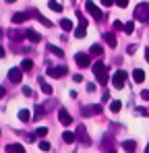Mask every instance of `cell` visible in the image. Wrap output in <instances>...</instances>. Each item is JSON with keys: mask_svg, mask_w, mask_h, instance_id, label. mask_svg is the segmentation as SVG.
Masks as SVG:
<instances>
[{"mask_svg": "<svg viewBox=\"0 0 149 153\" xmlns=\"http://www.w3.org/2000/svg\"><path fill=\"white\" fill-rule=\"evenodd\" d=\"M33 15H35V19H37L39 23H44V25H46V27H52V21H50V19H46L44 15H39L37 10H33Z\"/></svg>", "mask_w": 149, "mask_h": 153, "instance_id": "obj_24", "label": "cell"}, {"mask_svg": "<svg viewBox=\"0 0 149 153\" xmlns=\"http://www.w3.org/2000/svg\"><path fill=\"white\" fill-rule=\"evenodd\" d=\"M128 2H130V0H116V6H120V8H126V6H128Z\"/></svg>", "mask_w": 149, "mask_h": 153, "instance_id": "obj_34", "label": "cell"}, {"mask_svg": "<svg viewBox=\"0 0 149 153\" xmlns=\"http://www.w3.org/2000/svg\"><path fill=\"white\" fill-rule=\"evenodd\" d=\"M4 56H6V52H4V48H2V46H0V58H4Z\"/></svg>", "mask_w": 149, "mask_h": 153, "instance_id": "obj_46", "label": "cell"}, {"mask_svg": "<svg viewBox=\"0 0 149 153\" xmlns=\"http://www.w3.org/2000/svg\"><path fill=\"white\" fill-rule=\"evenodd\" d=\"M122 31L126 33V35H130V33H135V23H133V21H128V23L124 25V29H122Z\"/></svg>", "mask_w": 149, "mask_h": 153, "instance_id": "obj_30", "label": "cell"}, {"mask_svg": "<svg viewBox=\"0 0 149 153\" xmlns=\"http://www.w3.org/2000/svg\"><path fill=\"white\" fill-rule=\"evenodd\" d=\"M104 151H106V153H116L114 145H112V139H110V143H108V134L104 137Z\"/></svg>", "mask_w": 149, "mask_h": 153, "instance_id": "obj_20", "label": "cell"}, {"mask_svg": "<svg viewBox=\"0 0 149 153\" xmlns=\"http://www.w3.org/2000/svg\"><path fill=\"white\" fill-rule=\"evenodd\" d=\"M74 35H77L79 39L87 35V21H85L83 17H79V27H77V31H74Z\"/></svg>", "mask_w": 149, "mask_h": 153, "instance_id": "obj_10", "label": "cell"}, {"mask_svg": "<svg viewBox=\"0 0 149 153\" xmlns=\"http://www.w3.org/2000/svg\"><path fill=\"white\" fill-rule=\"evenodd\" d=\"M6 2H8V4H13V2H17V0H6Z\"/></svg>", "mask_w": 149, "mask_h": 153, "instance_id": "obj_50", "label": "cell"}, {"mask_svg": "<svg viewBox=\"0 0 149 153\" xmlns=\"http://www.w3.org/2000/svg\"><path fill=\"white\" fill-rule=\"evenodd\" d=\"M6 153H25V147L21 143H8L6 145Z\"/></svg>", "mask_w": 149, "mask_h": 153, "instance_id": "obj_12", "label": "cell"}, {"mask_svg": "<svg viewBox=\"0 0 149 153\" xmlns=\"http://www.w3.org/2000/svg\"><path fill=\"white\" fill-rule=\"evenodd\" d=\"M27 39H29L31 44H39V42H42V35H39L37 31H33V29H27Z\"/></svg>", "mask_w": 149, "mask_h": 153, "instance_id": "obj_13", "label": "cell"}, {"mask_svg": "<svg viewBox=\"0 0 149 153\" xmlns=\"http://www.w3.org/2000/svg\"><path fill=\"white\" fill-rule=\"evenodd\" d=\"M2 35H4V31H2V27H0V37H2Z\"/></svg>", "mask_w": 149, "mask_h": 153, "instance_id": "obj_49", "label": "cell"}, {"mask_svg": "<svg viewBox=\"0 0 149 153\" xmlns=\"http://www.w3.org/2000/svg\"><path fill=\"white\" fill-rule=\"evenodd\" d=\"M104 42H106L110 48H116V37H114V33H108V31H106V33H104Z\"/></svg>", "mask_w": 149, "mask_h": 153, "instance_id": "obj_17", "label": "cell"}, {"mask_svg": "<svg viewBox=\"0 0 149 153\" xmlns=\"http://www.w3.org/2000/svg\"><path fill=\"white\" fill-rule=\"evenodd\" d=\"M114 29H124V25L120 23V21H114Z\"/></svg>", "mask_w": 149, "mask_h": 153, "instance_id": "obj_40", "label": "cell"}, {"mask_svg": "<svg viewBox=\"0 0 149 153\" xmlns=\"http://www.w3.org/2000/svg\"><path fill=\"white\" fill-rule=\"evenodd\" d=\"M21 68H23V73H29V71L33 68V62H31L29 58H25L23 62H21Z\"/></svg>", "mask_w": 149, "mask_h": 153, "instance_id": "obj_26", "label": "cell"}, {"mask_svg": "<svg viewBox=\"0 0 149 153\" xmlns=\"http://www.w3.org/2000/svg\"><path fill=\"white\" fill-rule=\"evenodd\" d=\"M93 75L98 76L99 85H108V68L104 62H93Z\"/></svg>", "mask_w": 149, "mask_h": 153, "instance_id": "obj_2", "label": "cell"}, {"mask_svg": "<svg viewBox=\"0 0 149 153\" xmlns=\"http://www.w3.org/2000/svg\"><path fill=\"white\" fill-rule=\"evenodd\" d=\"M37 147H39L42 151H50V149H52V145H50L48 141H39V145H37Z\"/></svg>", "mask_w": 149, "mask_h": 153, "instance_id": "obj_32", "label": "cell"}, {"mask_svg": "<svg viewBox=\"0 0 149 153\" xmlns=\"http://www.w3.org/2000/svg\"><path fill=\"white\" fill-rule=\"evenodd\" d=\"M81 114H83V116H93L95 110H93V105H83V108H81Z\"/></svg>", "mask_w": 149, "mask_h": 153, "instance_id": "obj_27", "label": "cell"}, {"mask_svg": "<svg viewBox=\"0 0 149 153\" xmlns=\"http://www.w3.org/2000/svg\"><path fill=\"white\" fill-rule=\"evenodd\" d=\"M101 102H110V93H108V91L104 93V97H101Z\"/></svg>", "mask_w": 149, "mask_h": 153, "instance_id": "obj_44", "label": "cell"}, {"mask_svg": "<svg viewBox=\"0 0 149 153\" xmlns=\"http://www.w3.org/2000/svg\"><path fill=\"white\" fill-rule=\"evenodd\" d=\"M101 4L104 6H112V4H116V0H101Z\"/></svg>", "mask_w": 149, "mask_h": 153, "instance_id": "obj_39", "label": "cell"}, {"mask_svg": "<svg viewBox=\"0 0 149 153\" xmlns=\"http://www.w3.org/2000/svg\"><path fill=\"white\" fill-rule=\"evenodd\" d=\"M145 60L149 62V48H145Z\"/></svg>", "mask_w": 149, "mask_h": 153, "instance_id": "obj_47", "label": "cell"}, {"mask_svg": "<svg viewBox=\"0 0 149 153\" xmlns=\"http://www.w3.org/2000/svg\"><path fill=\"white\" fill-rule=\"evenodd\" d=\"M122 149L126 153H135V151H137V143L130 141V139H128V141H122Z\"/></svg>", "mask_w": 149, "mask_h": 153, "instance_id": "obj_14", "label": "cell"}, {"mask_svg": "<svg viewBox=\"0 0 149 153\" xmlns=\"http://www.w3.org/2000/svg\"><path fill=\"white\" fill-rule=\"evenodd\" d=\"M110 110H112L114 114H118V112L122 110V102H120V100H112V102H110Z\"/></svg>", "mask_w": 149, "mask_h": 153, "instance_id": "obj_21", "label": "cell"}, {"mask_svg": "<svg viewBox=\"0 0 149 153\" xmlns=\"http://www.w3.org/2000/svg\"><path fill=\"white\" fill-rule=\"evenodd\" d=\"M133 79H135V83H143V81H145V73H143L141 68H135V71H133Z\"/></svg>", "mask_w": 149, "mask_h": 153, "instance_id": "obj_18", "label": "cell"}, {"mask_svg": "<svg viewBox=\"0 0 149 153\" xmlns=\"http://www.w3.org/2000/svg\"><path fill=\"white\" fill-rule=\"evenodd\" d=\"M48 48H50V52H52V54H56V56H60V58L64 56V52H62V48H56V46H48Z\"/></svg>", "mask_w": 149, "mask_h": 153, "instance_id": "obj_31", "label": "cell"}, {"mask_svg": "<svg viewBox=\"0 0 149 153\" xmlns=\"http://www.w3.org/2000/svg\"><path fill=\"white\" fill-rule=\"evenodd\" d=\"M23 95H27V97H31V95H33V93H31V89H29L27 85L23 87Z\"/></svg>", "mask_w": 149, "mask_h": 153, "instance_id": "obj_37", "label": "cell"}, {"mask_svg": "<svg viewBox=\"0 0 149 153\" xmlns=\"http://www.w3.org/2000/svg\"><path fill=\"white\" fill-rule=\"evenodd\" d=\"M35 134H37V137H46V134H48V128H46V126L35 128Z\"/></svg>", "mask_w": 149, "mask_h": 153, "instance_id": "obj_33", "label": "cell"}, {"mask_svg": "<svg viewBox=\"0 0 149 153\" xmlns=\"http://www.w3.org/2000/svg\"><path fill=\"white\" fill-rule=\"evenodd\" d=\"M19 120L21 122H29L31 120V112L29 110H19Z\"/></svg>", "mask_w": 149, "mask_h": 153, "instance_id": "obj_23", "label": "cell"}, {"mask_svg": "<svg viewBox=\"0 0 149 153\" xmlns=\"http://www.w3.org/2000/svg\"><path fill=\"white\" fill-rule=\"evenodd\" d=\"M85 10H87V13H89L95 21H99V19H101V10H99L98 6L93 4V0H87V2H85Z\"/></svg>", "mask_w": 149, "mask_h": 153, "instance_id": "obj_6", "label": "cell"}, {"mask_svg": "<svg viewBox=\"0 0 149 153\" xmlns=\"http://www.w3.org/2000/svg\"><path fill=\"white\" fill-rule=\"evenodd\" d=\"M66 73H69L66 66H50L48 68V76H52V79H60V76H64Z\"/></svg>", "mask_w": 149, "mask_h": 153, "instance_id": "obj_8", "label": "cell"}, {"mask_svg": "<svg viewBox=\"0 0 149 153\" xmlns=\"http://www.w3.org/2000/svg\"><path fill=\"white\" fill-rule=\"evenodd\" d=\"M145 153H149V143H147V147H145Z\"/></svg>", "mask_w": 149, "mask_h": 153, "instance_id": "obj_48", "label": "cell"}, {"mask_svg": "<svg viewBox=\"0 0 149 153\" xmlns=\"http://www.w3.org/2000/svg\"><path fill=\"white\" fill-rule=\"evenodd\" d=\"M44 114H46V108H42V105H35V114H33V118H35V120H39Z\"/></svg>", "mask_w": 149, "mask_h": 153, "instance_id": "obj_29", "label": "cell"}, {"mask_svg": "<svg viewBox=\"0 0 149 153\" xmlns=\"http://www.w3.org/2000/svg\"><path fill=\"white\" fill-rule=\"evenodd\" d=\"M8 37L13 39V42H21L27 37V31H21V29H13V31H8Z\"/></svg>", "mask_w": 149, "mask_h": 153, "instance_id": "obj_11", "label": "cell"}, {"mask_svg": "<svg viewBox=\"0 0 149 153\" xmlns=\"http://www.w3.org/2000/svg\"><path fill=\"white\" fill-rule=\"evenodd\" d=\"M74 62H77L81 68H87V66H91V54L77 52V54H74Z\"/></svg>", "mask_w": 149, "mask_h": 153, "instance_id": "obj_4", "label": "cell"}, {"mask_svg": "<svg viewBox=\"0 0 149 153\" xmlns=\"http://www.w3.org/2000/svg\"><path fill=\"white\" fill-rule=\"evenodd\" d=\"M89 54H91V56H101V54H104V48H101L99 44H93V46L89 48Z\"/></svg>", "mask_w": 149, "mask_h": 153, "instance_id": "obj_22", "label": "cell"}, {"mask_svg": "<svg viewBox=\"0 0 149 153\" xmlns=\"http://www.w3.org/2000/svg\"><path fill=\"white\" fill-rule=\"evenodd\" d=\"M60 27H62L64 31H73V21H71V19H62V21H60Z\"/></svg>", "mask_w": 149, "mask_h": 153, "instance_id": "obj_25", "label": "cell"}, {"mask_svg": "<svg viewBox=\"0 0 149 153\" xmlns=\"http://www.w3.org/2000/svg\"><path fill=\"white\" fill-rule=\"evenodd\" d=\"M73 81H77V83H81V81H83V75H74V76H73Z\"/></svg>", "mask_w": 149, "mask_h": 153, "instance_id": "obj_43", "label": "cell"}, {"mask_svg": "<svg viewBox=\"0 0 149 153\" xmlns=\"http://www.w3.org/2000/svg\"><path fill=\"white\" fill-rule=\"evenodd\" d=\"M141 100H143V102H149V89H143V91H141Z\"/></svg>", "mask_w": 149, "mask_h": 153, "instance_id": "obj_35", "label": "cell"}, {"mask_svg": "<svg viewBox=\"0 0 149 153\" xmlns=\"http://www.w3.org/2000/svg\"><path fill=\"white\" fill-rule=\"evenodd\" d=\"M39 87H42V91H44V93H46V95H52V91H54V89H52V85H50V83H46V81H44V76H42V79H39Z\"/></svg>", "mask_w": 149, "mask_h": 153, "instance_id": "obj_19", "label": "cell"}, {"mask_svg": "<svg viewBox=\"0 0 149 153\" xmlns=\"http://www.w3.org/2000/svg\"><path fill=\"white\" fill-rule=\"evenodd\" d=\"M58 122H60L62 126H71V124H73V116H71L64 108H60V110H58Z\"/></svg>", "mask_w": 149, "mask_h": 153, "instance_id": "obj_7", "label": "cell"}, {"mask_svg": "<svg viewBox=\"0 0 149 153\" xmlns=\"http://www.w3.org/2000/svg\"><path fill=\"white\" fill-rule=\"evenodd\" d=\"M135 21H139V23H149V2H141V4H137V8H135Z\"/></svg>", "mask_w": 149, "mask_h": 153, "instance_id": "obj_1", "label": "cell"}, {"mask_svg": "<svg viewBox=\"0 0 149 153\" xmlns=\"http://www.w3.org/2000/svg\"><path fill=\"white\" fill-rule=\"evenodd\" d=\"M126 52H128V54H135V52H137V46H135V44H130V46L126 48Z\"/></svg>", "mask_w": 149, "mask_h": 153, "instance_id": "obj_38", "label": "cell"}, {"mask_svg": "<svg viewBox=\"0 0 149 153\" xmlns=\"http://www.w3.org/2000/svg\"><path fill=\"white\" fill-rule=\"evenodd\" d=\"M77 139H79L85 147H89V145H91V139L87 137V128L83 126V124H79V126H77Z\"/></svg>", "mask_w": 149, "mask_h": 153, "instance_id": "obj_5", "label": "cell"}, {"mask_svg": "<svg viewBox=\"0 0 149 153\" xmlns=\"http://www.w3.org/2000/svg\"><path fill=\"white\" fill-rule=\"evenodd\" d=\"M137 114H139V116H143V118L149 116V112H147V110H143V108H139V110H137Z\"/></svg>", "mask_w": 149, "mask_h": 153, "instance_id": "obj_36", "label": "cell"}, {"mask_svg": "<svg viewBox=\"0 0 149 153\" xmlns=\"http://www.w3.org/2000/svg\"><path fill=\"white\" fill-rule=\"evenodd\" d=\"M27 17H29V15H25V13H15V15H13V23H15V25H21V23L27 21Z\"/></svg>", "mask_w": 149, "mask_h": 153, "instance_id": "obj_16", "label": "cell"}, {"mask_svg": "<svg viewBox=\"0 0 149 153\" xmlns=\"http://www.w3.org/2000/svg\"><path fill=\"white\" fill-rule=\"evenodd\" d=\"M4 93H6V89H4V87H0V100L4 97Z\"/></svg>", "mask_w": 149, "mask_h": 153, "instance_id": "obj_45", "label": "cell"}, {"mask_svg": "<svg viewBox=\"0 0 149 153\" xmlns=\"http://www.w3.org/2000/svg\"><path fill=\"white\" fill-rule=\"evenodd\" d=\"M74 139H77V132H73V130H64V132H62V141H64V143L71 145V143H74Z\"/></svg>", "mask_w": 149, "mask_h": 153, "instance_id": "obj_15", "label": "cell"}, {"mask_svg": "<svg viewBox=\"0 0 149 153\" xmlns=\"http://www.w3.org/2000/svg\"><path fill=\"white\" fill-rule=\"evenodd\" d=\"M8 79H10L13 83H21V79H23V68H21V66L10 68V71H8Z\"/></svg>", "mask_w": 149, "mask_h": 153, "instance_id": "obj_9", "label": "cell"}, {"mask_svg": "<svg viewBox=\"0 0 149 153\" xmlns=\"http://www.w3.org/2000/svg\"><path fill=\"white\" fill-rule=\"evenodd\" d=\"M93 110H95V114H101V105H99V103H95V105H93Z\"/></svg>", "mask_w": 149, "mask_h": 153, "instance_id": "obj_42", "label": "cell"}, {"mask_svg": "<svg viewBox=\"0 0 149 153\" xmlns=\"http://www.w3.org/2000/svg\"><path fill=\"white\" fill-rule=\"evenodd\" d=\"M126 71H116L114 76H112V85L116 87V89H124V85H126Z\"/></svg>", "mask_w": 149, "mask_h": 153, "instance_id": "obj_3", "label": "cell"}, {"mask_svg": "<svg viewBox=\"0 0 149 153\" xmlns=\"http://www.w3.org/2000/svg\"><path fill=\"white\" fill-rule=\"evenodd\" d=\"M87 91H89V93H93V91H95V85H93V83H89V85H87Z\"/></svg>", "mask_w": 149, "mask_h": 153, "instance_id": "obj_41", "label": "cell"}, {"mask_svg": "<svg viewBox=\"0 0 149 153\" xmlns=\"http://www.w3.org/2000/svg\"><path fill=\"white\" fill-rule=\"evenodd\" d=\"M50 8H52L54 13H62V4L56 2V0H50Z\"/></svg>", "mask_w": 149, "mask_h": 153, "instance_id": "obj_28", "label": "cell"}]
</instances>
